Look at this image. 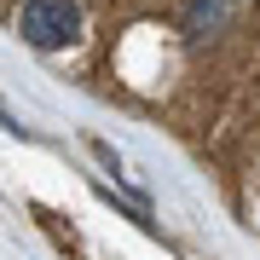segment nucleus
I'll return each instance as SVG.
<instances>
[{"mask_svg": "<svg viewBox=\"0 0 260 260\" xmlns=\"http://www.w3.org/2000/svg\"><path fill=\"white\" fill-rule=\"evenodd\" d=\"M81 29H87V6L81 0H23L18 6V35H23V47H35V52L75 47Z\"/></svg>", "mask_w": 260, "mask_h": 260, "instance_id": "nucleus-1", "label": "nucleus"}, {"mask_svg": "<svg viewBox=\"0 0 260 260\" xmlns=\"http://www.w3.org/2000/svg\"><path fill=\"white\" fill-rule=\"evenodd\" d=\"M232 23H237V0H185V12H179V35L191 47H214Z\"/></svg>", "mask_w": 260, "mask_h": 260, "instance_id": "nucleus-2", "label": "nucleus"}]
</instances>
